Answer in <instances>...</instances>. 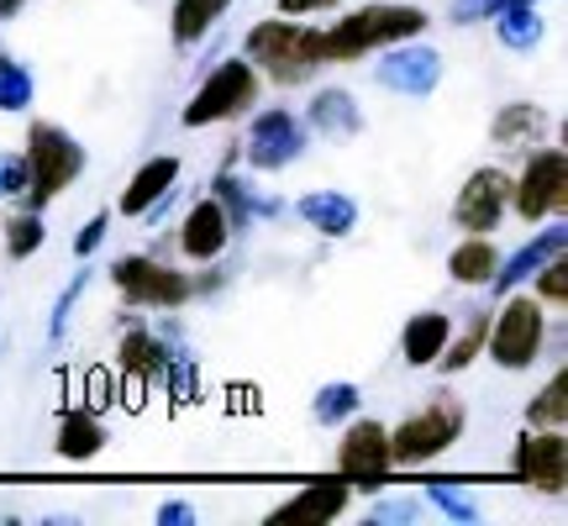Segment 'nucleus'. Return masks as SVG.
<instances>
[{
  "mask_svg": "<svg viewBox=\"0 0 568 526\" xmlns=\"http://www.w3.org/2000/svg\"><path fill=\"white\" fill-rule=\"evenodd\" d=\"M11 237H6V253L11 259H27V253H38L42 247V216L38 211H27V216H11V226H6Z\"/></svg>",
  "mask_w": 568,
  "mask_h": 526,
  "instance_id": "obj_28",
  "label": "nucleus"
},
{
  "mask_svg": "<svg viewBox=\"0 0 568 526\" xmlns=\"http://www.w3.org/2000/svg\"><path fill=\"white\" fill-rule=\"evenodd\" d=\"M347 506V485H311L305 495L284 500L274 516H337Z\"/></svg>",
  "mask_w": 568,
  "mask_h": 526,
  "instance_id": "obj_22",
  "label": "nucleus"
},
{
  "mask_svg": "<svg viewBox=\"0 0 568 526\" xmlns=\"http://www.w3.org/2000/svg\"><path fill=\"white\" fill-rule=\"evenodd\" d=\"M337 468L347 479H379L389 468V432L379 422H353L337 443Z\"/></svg>",
  "mask_w": 568,
  "mask_h": 526,
  "instance_id": "obj_11",
  "label": "nucleus"
},
{
  "mask_svg": "<svg viewBox=\"0 0 568 526\" xmlns=\"http://www.w3.org/2000/svg\"><path fill=\"white\" fill-rule=\"evenodd\" d=\"M101 232H105V216H95V222L84 226V237H80V253H90V247L101 243Z\"/></svg>",
  "mask_w": 568,
  "mask_h": 526,
  "instance_id": "obj_37",
  "label": "nucleus"
},
{
  "mask_svg": "<svg viewBox=\"0 0 568 526\" xmlns=\"http://www.w3.org/2000/svg\"><path fill=\"white\" fill-rule=\"evenodd\" d=\"M174 180H180V159H153V163H142L138 180L126 184L122 211H126V216H142L148 205H159L163 195L174 190Z\"/></svg>",
  "mask_w": 568,
  "mask_h": 526,
  "instance_id": "obj_14",
  "label": "nucleus"
},
{
  "mask_svg": "<svg viewBox=\"0 0 568 526\" xmlns=\"http://www.w3.org/2000/svg\"><path fill=\"white\" fill-rule=\"evenodd\" d=\"M111 274H116V290H122L132 305H184L190 301V280L174 274V269L159 259H122Z\"/></svg>",
  "mask_w": 568,
  "mask_h": 526,
  "instance_id": "obj_8",
  "label": "nucleus"
},
{
  "mask_svg": "<svg viewBox=\"0 0 568 526\" xmlns=\"http://www.w3.org/2000/svg\"><path fill=\"white\" fill-rule=\"evenodd\" d=\"M500 17H506V21H500V32H506V42H510V48H527V42H537V38H542V21L531 17L527 6H506Z\"/></svg>",
  "mask_w": 568,
  "mask_h": 526,
  "instance_id": "obj_29",
  "label": "nucleus"
},
{
  "mask_svg": "<svg viewBox=\"0 0 568 526\" xmlns=\"http://www.w3.org/2000/svg\"><path fill=\"white\" fill-rule=\"evenodd\" d=\"M506 6H527V0H458V21L479 17V11H506Z\"/></svg>",
  "mask_w": 568,
  "mask_h": 526,
  "instance_id": "obj_35",
  "label": "nucleus"
},
{
  "mask_svg": "<svg viewBox=\"0 0 568 526\" xmlns=\"http://www.w3.org/2000/svg\"><path fill=\"white\" fill-rule=\"evenodd\" d=\"M548 337V322H542V301L537 295H516L506 301V311L495 316V326L485 332L489 358L500 368H527L537 358V347Z\"/></svg>",
  "mask_w": 568,
  "mask_h": 526,
  "instance_id": "obj_5",
  "label": "nucleus"
},
{
  "mask_svg": "<svg viewBox=\"0 0 568 526\" xmlns=\"http://www.w3.org/2000/svg\"><path fill=\"white\" fill-rule=\"evenodd\" d=\"M21 163H27V190H21V195L32 205H48L63 184L84 169V148L74 138H63L53 122H32V132H27V159Z\"/></svg>",
  "mask_w": 568,
  "mask_h": 526,
  "instance_id": "obj_3",
  "label": "nucleus"
},
{
  "mask_svg": "<svg viewBox=\"0 0 568 526\" xmlns=\"http://www.w3.org/2000/svg\"><path fill=\"white\" fill-rule=\"evenodd\" d=\"M226 6H232V0H180V6H174V42H180V48L201 42Z\"/></svg>",
  "mask_w": 568,
  "mask_h": 526,
  "instance_id": "obj_20",
  "label": "nucleus"
},
{
  "mask_svg": "<svg viewBox=\"0 0 568 526\" xmlns=\"http://www.w3.org/2000/svg\"><path fill=\"white\" fill-rule=\"evenodd\" d=\"M247 59L264 63L280 84H301V80H311L316 63H326L322 59V32L295 27V21H264V27L247 32Z\"/></svg>",
  "mask_w": 568,
  "mask_h": 526,
  "instance_id": "obj_2",
  "label": "nucleus"
},
{
  "mask_svg": "<svg viewBox=\"0 0 568 526\" xmlns=\"http://www.w3.org/2000/svg\"><path fill=\"white\" fill-rule=\"evenodd\" d=\"M426 27V17L416 6H364L347 21H337L332 32H322V59H364L368 48L385 42H406Z\"/></svg>",
  "mask_w": 568,
  "mask_h": 526,
  "instance_id": "obj_1",
  "label": "nucleus"
},
{
  "mask_svg": "<svg viewBox=\"0 0 568 526\" xmlns=\"http://www.w3.org/2000/svg\"><path fill=\"white\" fill-rule=\"evenodd\" d=\"M163 364H169V353H163L159 337H148V332H132L122 343V368H132V374H148V380H159Z\"/></svg>",
  "mask_w": 568,
  "mask_h": 526,
  "instance_id": "obj_23",
  "label": "nucleus"
},
{
  "mask_svg": "<svg viewBox=\"0 0 568 526\" xmlns=\"http://www.w3.org/2000/svg\"><path fill=\"white\" fill-rule=\"evenodd\" d=\"M101 443H105V432H101V422H95L90 411L63 416V426H59V453L63 458H95Z\"/></svg>",
  "mask_w": 568,
  "mask_h": 526,
  "instance_id": "obj_19",
  "label": "nucleus"
},
{
  "mask_svg": "<svg viewBox=\"0 0 568 526\" xmlns=\"http://www.w3.org/2000/svg\"><path fill=\"white\" fill-rule=\"evenodd\" d=\"M564 416H568V401H564V374H552L548 390H542V395L531 401L527 422H531V426H564Z\"/></svg>",
  "mask_w": 568,
  "mask_h": 526,
  "instance_id": "obj_27",
  "label": "nucleus"
},
{
  "mask_svg": "<svg viewBox=\"0 0 568 526\" xmlns=\"http://www.w3.org/2000/svg\"><path fill=\"white\" fill-rule=\"evenodd\" d=\"M447 337H453V326H447V316H437V311H426V316H410L406 326V364L422 368V364H437V353L447 347Z\"/></svg>",
  "mask_w": 568,
  "mask_h": 526,
  "instance_id": "obj_15",
  "label": "nucleus"
},
{
  "mask_svg": "<svg viewBox=\"0 0 568 526\" xmlns=\"http://www.w3.org/2000/svg\"><path fill=\"white\" fill-rule=\"evenodd\" d=\"M495 269H500V253H495V243H485L479 232H474L464 247H453V259H447V274L458 284H489Z\"/></svg>",
  "mask_w": 568,
  "mask_h": 526,
  "instance_id": "obj_17",
  "label": "nucleus"
},
{
  "mask_svg": "<svg viewBox=\"0 0 568 526\" xmlns=\"http://www.w3.org/2000/svg\"><path fill=\"white\" fill-rule=\"evenodd\" d=\"M326 6H337V0H280L284 17H305V11H326Z\"/></svg>",
  "mask_w": 568,
  "mask_h": 526,
  "instance_id": "obj_36",
  "label": "nucleus"
},
{
  "mask_svg": "<svg viewBox=\"0 0 568 526\" xmlns=\"http://www.w3.org/2000/svg\"><path fill=\"white\" fill-rule=\"evenodd\" d=\"M311 117H316V127H322V132H347V127L358 122V117H353V101H347L343 90H326V95H316Z\"/></svg>",
  "mask_w": 568,
  "mask_h": 526,
  "instance_id": "obj_26",
  "label": "nucleus"
},
{
  "mask_svg": "<svg viewBox=\"0 0 568 526\" xmlns=\"http://www.w3.org/2000/svg\"><path fill=\"white\" fill-rule=\"evenodd\" d=\"M537 295L542 301H552V305H564L568 301V263L552 253L548 263H542V280H537Z\"/></svg>",
  "mask_w": 568,
  "mask_h": 526,
  "instance_id": "obj_31",
  "label": "nucleus"
},
{
  "mask_svg": "<svg viewBox=\"0 0 568 526\" xmlns=\"http://www.w3.org/2000/svg\"><path fill=\"white\" fill-rule=\"evenodd\" d=\"M564 190H568V163L558 148H542L537 159L527 163L521 184H510V201L521 211V222H548L552 211H564Z\"/></svg>",
  "mask_w": 568,
  "mask_h": 526,
  "instance_id": "obj_7",
  "label": "nucleus"
},
{
  "mask_svg": "<svg viewBox=\"0 0 568 526\" xmlns=\"http://www.w3.org/2000/svg\"><path fill=\"white\" fill-rule=\"evenodd\" d=\"M516 474L537 485L542 495H558L568 479V447L558 432H527L521 443H516Z\"/></svg>",
  "mask_w": 568,
  "mask_h": 526,
  "instance_id": "obj_10",
  "label": "nucleus"
},
{
  "mask_svg": "<svg viewBox=\"0 0 568 526\" xmlns=\"http://www.w3.org/2000/svg\"><path fill=\"white\" fill-rule=\"evenodd\" d=\"M301 153V127L290 122L284 111H268L253 122V138H247V163H258V169H280Z\"/></svg>",
  "mask_w": 568,
  "mask_h": 526,
  "instance_id": "obj_12",
  "label": "nucleus"
},
{
  "mask_svg": "<svg viewBox=\"0 0 568 526\" xmlns=\"http://www.w3.org/2000/svg\"><path fill=\"white\" fill-rule=\"evenodd\" d=\"M552 253H564V232H558V226H552V232H542L537 243H527L510 263H500V269H495L489 280H495V290H510L516 280H527L531 269H542V263H548Z\"/></svg>",
  "mask_w": 568,
  "mask_h": 526,
  "instance_id": "obj_18",
  "label": "nucleus"
},
{
  "mask_svg": "<svg viewBox=\"0 0 568 526\" xmlns=\"http://www.w3.org/2000/svg\"><path fill=\"white\" fill-rule=\"evenodd\" d=\"M21 190H27V163L0 159V195H21Z\"/></svg>",
  "mask_w": 568,
  "mask_h": 526,
  "instance_id": "obj_33",
  "label": "nucleus"
},
{
  "mask_svg": "<svg viewBox=\"0 0 568 526\" xmlns=\"http://www.w3.org/2000/svg\"><path fill=\"white\" fill-rule=\"evenodd\" d=\"M506 201H510V180L500 169H479V174H468V184L458 190V205H453V216L464 232H495L500 216H506Z\"/></svg>",
  "mask_w": 568,
  "mask_h": 526,
  "instance_id": "obj_9",
  "label": "nucleus"
},
{
  "mask_svg": "<svg viewBox=\"0 0 568 526\" xmlns=\"http://www.w3.org/2000/svg\"><path fill=\"white\" fill-rule=\"evenodd\" d=\"M485 332H489V322H485V316H474V322H468L464 332H458V343L447 337L453 347H443V353H437V364H443L447 374H458V368H468V364H474V353L485 347Z\"/></svg>",
  "mask_w": 568,
  "mask_h": 526,
  "instance_id": "obj_25",
  "label": "nucleus"
},
{
  "mask_svg": "<svg viewBox=\"0 0 568 526\" xmlns=\"http://www.w3.org/2000/svg\"><path fill=\"white\" fill-rule=\"evenodd\" d=\"M537 132H542V111L537 105H510L506 117H495V142L521 148V142H537Z\"/></svg>",
  "mask_w": 568,
  "mask_h": 526,
  "instance_id": "obj_24",
  "label": "nucleus"
},
{
  "mask_svg": "<svg viewBox=\"0 0 568 526\" xmlns=\"http://www.w3.org/2000/svg\"><path fill=\"white\" fill-rule=\"evenodd\" d=\"M353 405H358V390H353V385H332V390H322L316 416H322V422H332V416H347Z\"/></svg>",
  "mask_w": 568,
  "mask_h": 526,
  "instance_id": "obj_32",
  "label": "nucleus"
},
{
  "mask_svg": "<svg viewBox=\"0 0 568 526\" xmlns=\"http://www.w3.org/2000/svg\"><path fill=\"white\" fill-rule=\"evenodd\" d=\"M458 432H464V405L437 395L426 411L406 416V422L389 432V464H400V468L426 464V458H437L447 443H458Z\"/></svg>",
  "mask_w": 568,
  "mask_h": 526,
  "instance_id": "obj_4",
  "label": "nucleus"
},
{
  "mask_svg": "<svg viewBox=\"0 0 568 526\" xmlns=\"http://www.w3.org/2000/svg\"><path fill=\"white\" fill-rule=\"evenodd\" d=\"M301 216L311 226L332 232V237L353 232V201H343V195H305V201H301Z\"/></svg>",
  "mask_w": 568,
  "mask_h": 526,
  "instance_id": "obj_21",
  "label": "nucleus"
},
{
  "mask_svg": "<svg viewBox=\"0 0 568 526\" xmlns=\"http://www.w3.org/2000/svg\"><path fill=\"white\" fill-rule=\"evenodd\" d=\"M32 101V74L17 63H0V111H17Z\"/></svg>",
  "mask_w": 568,
  "mask_h": 526,
  "instance_id": "obj_30",
  "label": "nucleus"
},
{
  "mask_svg": "<svg viewBox=\"0 0 568 526\" xmlns=\"http://www.w3.org/2000/svg\"><path fill=\"white\" fill-rule=\"evenodd\" d=\"M105 405H116L111 401V374H105V368H90V411H105Z\"/></svg>",
  "mask_w": 568,
  "mask_h": 526,
  "instance_id": "obj_34",
  "label": "nucleus"
},
{
  "mask_svg": "<svg viewBox=\"0 0 568 526\" xmlns=\"http://www.w3.org/2000/svg\"><path fill=\"white\" fill-rule=\"evenodd\" d=\"M253 95H258V74H253V63H243V59L222 63V69L195 90V101L184 105V127L226 122V117H237L243 105H253Z\"/></svg>",
  "mask_w": 568,
  "mask_h": 526,
  "instance_id": "obj_6",
  "label": "nucleus"
},
{
  "mask_svg": "<svg viewBox=\"0 0 568 526\" xmlns=\"http://www.w3.org/2000/svg\"><path fill=\"white\" fill-rule=\"evenodd\" d=\"M0 63H6V59H0Z\"/></svg>",
  "mask_w": 568,
  "mask_h": 526,
  "instance_id": "obj_38",
  "label": "nucleus"
},
{
  "mask_svg": "<svg viewBox=\"0 0 568 526\" xmlns=\"http://www.w3.org/2000/svg\"><path fill=\"white\" fill-rule=\"evenodd\" d=\"M379 80L389 90H416L422 95V90L437 84V53H422V48L416 53H395L389 63H379Z\"/></svg>",
  "mask_w": 568,
  "mask_h": 526,
  "instance_id": "obj_16",
  "label": "nucleus"
},
{
  "mask_svg": "<svg viewBox=\"0 0 568 526\" xmlns=\"http://www.w3.org/2000/svg\"><path fill=\"white\" fill-rule=\"evenodd\" d=\"M226 237H232V216H226L222 201H201L190 216H184V253L190 259H216L226 247Z\"/></svg>",
  "mask_w": 568,
  "mask_h": 526,
  "instance_id": "obj_13",
  "label": "nucleus"
}]
</instances>
